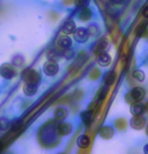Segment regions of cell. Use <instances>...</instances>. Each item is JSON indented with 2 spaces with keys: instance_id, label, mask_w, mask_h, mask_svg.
<instances>
[{
  "instance_id": "obj_28",
  "label": "cell",
  "mask_w": 148,
  "mask_h": 154,
  "mask_svg": "<svg viewBox=\"0 0 148 154\" xmlns=\"http://www.w3.org/2000/svg\"><path fill=\"white\" fill-rule=\"evenodd\" d=\"M63 57H66V59H72V57H74V53H72V51H69V49H65V51H63Z\"/></svg>"
},
{
  "instance_id": "obj_27",
  "label": "cell",
  "mask_w": 148,
  "mask_h": 154,
  "mask_svg": "<svg viewBox=\"0 0 148 154\" xmlns=\"http://www.w3.org/2000/svg\"><path fill=\"white\" fill-rule=\"evenodd\" d=\"M23 63V57L21 56H15L13 57V65L15 66H20Z\"/></svg>"
},
{
  "instance_id": "obj_3",
  "label": "cell",
  "mask_w": 148,
  "mask_h": 154,
  "mask_svg": "<svg viewBox=\"0 0 148 154\" xmlns=\"http://www.w3.org/2000/svg\"><path fill=\"white\" fill-rule=\"evenodd\" d=\"M22 80L25 83H31V84H37L39 85L40 81V75L39 72L33 69H26L22 72Z\"/></svg>"
},
{
  "instance_id": "obj_26",
  "label": "cell",
  "mask_w": 148,
  "mask_h": 154,
  "mask_svg": "<svg viewBox=\"0 0 148 154\" xmlns=\"http://www.w3.org/2000/svg\"><path fill=\"white\" fill-rule=\"evenodd\" d=\"M88 4H89V0H75V5L78 8H80V9L87 7Z\"/></svg>"
},
{
  "instance_id": "obj_34",
  "label": "cell",
  "mask_w": 148,
  "mask_h": 154,
  "mask_svg": "<svg viewBox=\"0 0 148 154\" xmlns=\"http://www.w3.org/2000/svg\"><path fill=\"white\" fill-rule=\"evenodd\" d=\"M145 133H146V135L148 136V123L146 125V127H145Z\"/></svg>"
},
{
  "instance_id": "obj_7",
  "label": "cell",
  "mask_w": 148,
  "mask_h": 154,
  "mask_svg": "<svg viewBox=\"0 0 148 154\" xmlns=\"http://www.w3.org/2000/svg\"><path fill=\"white\" fill-rule=\"evenodd\" d=\"M115 135V128L111 125H103L99 130V136L104 140H110Z\"/></svg>"
},
{
  "instance_id": "obj_18",
  "label": "cell",
  "mask_w": 148,
  "mask_h": 154,
  "mask_svg": "<svg viewBox=\"0 0 148 154\" xmlns=\"http://www.w3.org/2000/svg\"><path fill=\"white\" fill-rule=\"evenodd\" d=\"M81 120L85 125H89L92 122L93 119V111L92 110H85L80 114Z\"/></svg>"
},
{
  "instance_id": "obj_24",
  "label": "cell",
  "mask_w": 148,
  "mask_h": 154,
  "mask_svg": "<svg viewBox=\"0 0 148 154\" xmlns=\"http://www.w3.org/2000/svg\"><path fill=\"white\" fill-rule=\"evenodd\" d=\"M8 126H9V121H8V119L5 117L0 118V131L6 130Z\"/></svg>"
},
{
  "instance_id": "obj_33",
  "label": "cell",
  "mask_w": 148,
  "mask_h": 154,
  "mask_svg": "<svg viewBox=\"0 0 148 154\" xmlns=\"http://www.w3.org/2000/svg\"><path fill=\"white\" fill-rule=\"evenodd\" d=\"M144 105H145V110H146V112L148 113V100H147L146 102H145Z\"/></svg>"
},
{
  "instance_id": "obj_31",
  "label": "cell",
  "mask_w": 148,
  "mask_h": 154,
  "mask_svg": "<svg viewBox=\"0 0 148 154\" xmlns=\"http://www.w3.org/2000/svg\"><path fill=\"white\" fill-rule=\"evenodd\" d=\"M19 126H20V122H19V121H16L15 123H13L12 128H11V129H12V130H16Z\"/></svg>"
},
{
  "instance_id": "obj_25",
  "label": "cell",
  "mask_w": 148,
  "mask_h": 154,
  "mask_svg": "<svg viewBox=\"0 0 148 154\" xmlns=\"http://www.w3.org/2000/svg\"><path fill=\"white\" fill-rule=\"evenodd\" d=\"M107 93H108V86L105 85L103 87L102 89L100 90V92H99V95H98V101H102L104 98H105V96L107 95Z\"/></svg>"
},
{
  "instance_id": "obj_16",
  "label": "cell",
  "mask_w": 148,
  "mask_h": 154,
  "mask_svg": "<svg viewBox=\"0 0 148 154\" xmlns=\"http://www.w3.org/2000/svg\"><path fill=\"white\" fill-rule=\"evenodd\" d=\"M108 45H109L108 39L105 38V37L101 38L97 42V45H96V46H95V53L98 54H102V53H105L106 48H108Z\"/></svg>"
},
{
  "instance_id": "obj_8",
  "label": "cell",
  "mask_w": 148,
  "mask_h": 154,
  "mask_svg": "<svg viewBox=\"0 0 148 154\" xmlns=\"http://www.w3.org/2000/svg\"><path fill=\"white\" fill-rule=\"evenodd\" d=\"M57 134L60 136H68L72 132V126L71 123H68V122H59L57 124Z\"/></svg>"
},
{
  "instance_id": "obj_1",
  "label": "cell",
  "mask_w": 148,
  "mask_h": 154,
  "mask_svg": "<svg viewBox=\"0 0 148 154\" xmlns=\"http://www.w3.org/2000/svg\"><path fill=\"white\" fill-rule=\"evenodd\" d=\"M57 125L51 124V121L46 123L39 131L40 137L42 136V140L46 142L54 141L57 137Z\"/></svg>"
},
{
  "instance_id": "obj_9",
  "label": "cell",
  "mask_w": 148,
  "mask_h": 154,
  "mask_svg": "<svg viewBox=\"0 0 148 154\" xmlns=\"http://www.w3.org/2000/svg\"><path fill=\"white\" fill-rule=\"evenodd\" d=\"M89 36H90L89 31L85 27H79V28H77L76 31H75V33H74L75 40H76L77 42H79V43L86 42L87 40H88Z\"/></svg>"
},
{
  "instance_id": "obj_12",
  "label": "cell",
  "mask_w": 148,
  "mask_h": 154,
  "mask_svg": "<svg viewBox=\"0 0 148 154\" xmlns=\"http://www.w3.org/2000/svg\"><path fill=\"white\" fill-rule=\"evenodd\" d=\"M69 115V112L68 110L63 107H59L54 110V120L57 121V122H62V121H65L66 117Z\"/></svg>"
},
{
  "instance_id": "obj_17",
  "label": "cell",
  "mask_w": 148,
  "mask_h": 154,
  "mask_svg": "<svg viewBox=\"0 0 148 154\" xmlns=\"http://www.w3.org/2000/svg\"><path fill=\"white\" fill-rule=\"evenodd\" d=\"M112 60L108 53H102L98 57V63L101 66H108L111 63Z\"/></svg>"
},
{
  "instance_id": "obj_10",
  "label": "cell",
  "mask_w": 148,
  "mask_h": 154,
  "mask_svg": "<svg viewBox=\"0 0 148 154\" xmlns=\"http://www.w3.org/2000/svg\"><path fill=\"white\" fill-rule=\"evenodd\" d=\"M145 112H146V110H145V105L143 103H141V102H135V103L131 104L130 113H131L133 116L143 115Z\"/></svg>"
},
{
  "instance_id": "obj_15",
  "label": "cell",
  "mask_w": 148,
  "mask_h": 154,
  "mask_svg": "<svg viewBox=\"0 0 148 154\" xmlns=\"http://www.w3.org/2000/svg\"><path fill=\"white\" fill-rule=\"evenodd\" d=\"M37 88L39 85L37 84H31V83H25V85L23 86V93L28 97H32L36 94Z\"/></svg>"
},
{
  "instance_id": "obj_32",
  "label": "cell",
  "mask_w": 148,
  "mask_h": 154,
  "mask_svg": "<svg viewBox=\"0 0 148 154\" xmlns=\"http://www.w3.org/2000/svg\"><path fill=\"white\" fill-rule=\"evenodd\" d=\"M143 153L144 154H148V143H146L143 146Z\"/></svg>"
},
{
  "instance_id": "obj_5",
  "label": "cell",
  "mask_w": 148,
  "mask_h": 154,
  "mask_svg": "<svg viewBox=\"0 0 148 154\" xmlns=\"http://www.w3.org/2000/svg\"><path fill=\"white\" fill-rule=\"evenodd\" d=\"M129 125L132 129L136 130V131H140V130L144 129L146 127V118L144 117L143 115L140 116H133V117L130 119L129 121Z\"/></svg>"
},
{
  "instance_id": "obj_4",
  "label": "cell",
  "mask_w": 148,
  "mask_h": 154,
  "mask_svg": "<svg viewBox=\"0 0 148 154\" xmlns=\"http://www.w3.org/2000/svg\"><path fill=\"white\" fill-rule=\"evenodd\" d=\"M15 75L16 72L14 69L13 65H11L9 63H5L0 66V75L2 78L6 80H11L15 77Z\"/></svg>"
},
{
  "instance_id": "obj_2",
  "label": "cell",
  "mask_w": 148,
  "mask_h": 154,
  "mask_svg": "<svg viewBox=\"0 0 148 154\" xmlns=\"http://www.w3.org/2000/svg\"><path fill=\"white\" fill-rule=\"evenodd\" d=\"M145 95H146V93L142 87H134L125 96V99L128 104H133L135 102H141L145 98Z\"/></svg>"
},
{
  "instance_id": "obj_36",
  "label": "cell",
  "mask_w": 148,
  "mask_h": 154,
  "mask_svg": "<svg viewBox=\"0 0 148 154\" xmlns=\"http://www.w3.org/2000/svg\"><path fill=\"white\" fill-rule=\"evenodd\" d=\"M57 154H66V153H57Z\"/></svg>"
},
{
  "instance_id": "obj_19",
  "label": "cell",
  "mask_w": 148,
  "mask_h": 154,
  "mask_svg": "<svg viewBox=\"0 0 148 154\" xmlns=\"http://www.w3.org/2000/svg\"><path fill=\"white\" fill-rule=\"evenodd\" d=\"M92 17V10L88 7L82 8L79 12V18L82 21H88Z\"/></svg>"
},
{
  "instance_id": "obj_11",
  "label": "cell",
  "mask_w": 148,
  "mask_h": 154,
  "mask_svg": "<svg viewBox=\"0 0 148 154\" xmlns=\"http://www.w3.org/2000/svg\"><path fill=\"white\" fill-rule=\"evenodd\" d=\"M57 43L62 49H69L72 45V42L71 37L68 36L66 34H65V35H60L59 37Z\"/></svg>"
},
{
  "instance_id": "obj_6",
  "label": "cell",
  "mask_w": 148,
  "mask_h": 154,
  "mask_svg": "<svg viewBox=\"0 0 148 154\" xmlns=\"http://www.w3.org/2000/svg\"><path fill=\"white\" fill-rule=\"evenodd\" d=\"M59 65H57V62H54L53 60H48L45 65H43V72L48 75V77H54L56 75L57 72H59Z\"/></svg>"
},
{
  "instance_id": "obj_20",
  "label": "cell",
  "mask_w": 148,
  "mask_h": 154,
  "mask_svg": "<svg viewBox=\"0 0 148 154\" xmlns=\"http://www.w3.org/2000/svg\"><path fill=\"white\" fill-rule=\"evenodd\" d=\"M115 79H116V72L115 71L111 69V71L107 72L105 75H104V83H105V85L110 86L115 82Z\"/></svg>"
},
{
  "instance_id": "obj_14",
  "label": "cell",
  "mask_w": 148,
  "mask_h": 154,
  "mask_svg": "<svg viewBox=\"0 0 148 154\" xmlns=\"http://www.w3.org/2000/svg\"><path fill=\"white\" fill-rule=\"evenodd\" d=\"M90 144H91V138H90L88 135L82 134L77 138V145L79 148L87 149V148L90 146Z\"/></svg>"
},
{
  "instance_id": "obj_30",
  "label": "cell",
  "mask_w": 148,
  "mask_h": 154,
  "mask_svg": "<svg viewBox=\"0 0 148 154\" xmlns=\"http://www.w3.org/2000/svg\"><path fill=\"white\" fill-rule=\"evenodd\" d=\"M142 15H143L145 18H148V5L143 8V10H142Z\"/></svg>"
},
{
  "instance_id": "obj_35",
  "label": "cell",
  "mask_w": 148,
  "mask_h": 154,
  "mask_svg": "<svg viewBox=\"0 0 148 154\" xmlns=\"http://www.w3.org/2000/svg\"><path fill=\"white\" fill-rule=\"evenodd\" d=\"M2 148H3V145H2V142L0 141V151L2 150Z\"/></svg>"
},
{
  "instance_id": "obj_23",
  "label": "cell",
  "mask_w": 148,
  "mask_h": 154,
  "mask_svg": "<svg viewBox=\"0 0 148 154\" xmlns=\"http://www.w3.org/2000/svg\"><path fill=\"white\" fill-rule=\"evenodd\" d=\"M115 127L117 128L118 130H120V131H122V130H125L126 129V121L125 119H117V120L115 121Z\"/></svg>"
},
{
  "instance_id": "obj_21",
  "label": "cell",
  "mask_w": 148,
  "mask_h": 154,
  "mask_svg": "<svg viewBox=\"0 0 148 154\" xmlns=\"http://www.w3.org/2000/svg\"><path fill=\"white\" fill-rule=\"evenodd\" d=\"M132 77H133V79H134L135 81L141 83V82H143V81L145 80V72L142 71V69H135V71H133Z\"/></svg>"
},
{
  "instance_id": "obj_29",
  "label": "cell",
  "mask_w": 148,
  "mask_h": 154,
  "mask_svg": "<svg viewBox=\"0 0 148 154\" xmlns=\"http://www.w3.org/2000/svg\"><path fill=\"white\" fill-rule=\"evenodd\" d=\"M110 2L113 4H116V5H121L125 2V0H110Z\"/></svg>"
},
{
  "instance_id": "obj_22",
  "label": "cell",
  "mask_w": 148,
  "mask_h": 154,
  "mask_svg": "<svg viewBox=\"0 0 148 154\" xmlns=\"http://www.w3.org/2000/svg\"><path fill=\"white\" fill-rule=\"evenodd\" d=\"M89 31V34L92 36H97L99 33H100V29H99V26L97 24H91L89 25V27L87 28Z\"/></svg>"
},
{
  "instance_id": "obj_13",
  "label": "cell",
  "mask_w": 148,
  "mask_h": 154,
  "mask_svg": "<svg viewBox=\"0 0 148 154\" xmlns=\"http://www.w3.org/2000/svg\"><path fill=\"white\" fill-rule=\"evenodd\" d=\"M76 29H77L76 23H75V21H72V20H66L62 26V31L65 34H66V35L75 33Z\"/></svg>"
}]
</instances>
